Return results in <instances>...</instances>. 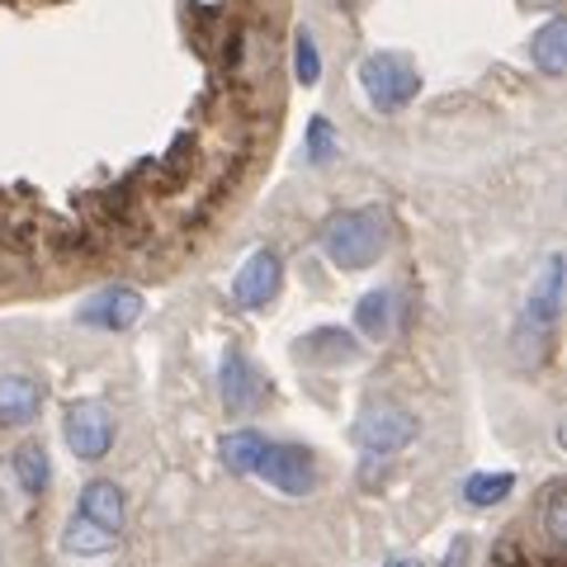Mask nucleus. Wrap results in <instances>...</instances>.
I'll list each match as a JSON object with an SVG mask.
<instances>
[{"instance_id":"10","label":"nucleus","mask_w":567,"mask_h":567,"mask_svg":"<svg viewBox=\"0 0 567 567\" xmlns=\"http://www.w3.org/2000/svg\"><path fill=\"white\" fill-rule=\"evenodd\" d=\"M558 43H563V20L548 24L539 33V43H535V58H539V66L548 71V76H563V52H558Z\"/></svg>"},{"instance_id":"8","label":"nucleus","mask_w":567,"mask_h":567,"mask_svg":"<svg viewBox=\"0 0 567 567\" xmlns=\"http://www.w3.org/2000/svg\"><path fill=\"white\" fill-rule=\"evenodd\" d=\"M39 412V388L29 379H0V421H29Z\"/></svg>"},{"instance_id":"6","label":"nucleus","mask_w":567,"mask_h":567,"mask_svg":"<svg viewBox=\"0 0 567 567\" xmlns=\"http://www.w3.org/2000/svg\"><path fill=\"white\" fill-rule=\"evenodd\" d=\"M256 468H260L265 483H275L279 492H308L312 487V464L298 450H265L260 445Z\"/></svg>"},{"instance_id":"12","label":"nucleus","mask_w":567,"mask_h":567,"mask_svg":"<svg viewBox=\"0 0 567 567\" xmlns=\"http://www.w3.org/2000/svg\"><path fill=\"white\" fill-rule=\"evenodd\" d=\"M364 327L383 331V298H369V303H364Z\"/></svg>"},{"instance_id":"7","label":"nucleus","mask_w":567,"mask_h":567,"mask_svg":"<svg viewBox=\"0 0 567 567\" xmlns=\"http://www.w3.org/2000/svg\"><path fill=\"white\" fill-rule=\"evenodd\" d=\"M275 289H279V260L270 251H260L237 275V298H241V303H251V308H260L265 298H275Z\"/></svg>"},{"instance_id":"9","label":"nucleus","mask_w":567,"mask_h":567,"mask_svg":"<svg viewBox=\"0 0 567 567\" xmlns=\"http://www.w3.org/2000/svg\"><path fill=\"white\" fill-rule=\"evenodd\" d=\"M81 516L104 525V529H118V496H114V487L110 483H95L91 492L81 496Z\"/></svg>"},{"instance_id":"11","label":"nucleus","mask_w":567,"mask_h":567,"mask_svg":"<svg viewBox=\"0 0 567 567\" xmlns=\"http://www.w3.org/2000/svg\"><path fill=\"white\" fill-rule=\"evenodd\" d=\"M293 66H298V81H303V85H312V81H317V52H312V39H308V33H298Z\"/></svg>"},{"instance_id":"5","label":"nucleus","mask_w":567,"mask_h":567,"mask_svg":"<svg viewBox=\"0 0 567 567\" xmlns=\"http://www.w3.org/2000/svg\"><path fill=\"white\" fill-rule=\"evenodd\" d=\"M66 440L81 458H100L114 440V425H110V416H104V406H95V402L76 406V412L66 416Z\"/></svg>"},{"instance_id":"14","label":"nucleus","mask_w":567,"mask_h":567,"mask_svg":"<svg viewBox=\"0 0 567 567\" xmlns=\"http://www.w3.org/2000/svg\"><path fill=\"white\" fill-rule=\"evenodd\" d=\"M0 567H6V554H0Z\"/></svg>"},{"instance_id":"13","label":"nucleus","mask_w":567,"mask_h":567,"mask_svg":"<svg viewBox=\"0 0 567 567\" xmlns=\"http://www.w3.org/2000/svg\"><path fill=\"white\" fill-rule=\"evenodd\" d=\"M327 123L322 118H312V156H327Z\"/></svg>"},{"instance_id":"4","label":"nucleus","mask_w":567,"mask_h":567,"mask_svg":"<svg viewBox=\"0 0 567 567\" xmlns=\"http://www.w3.org/2000/svg\"><path fill=\"white\" fill-rule=\"evenodd\" d=\"M364 85H369V95H374L383 110H398V104H406L416 95V71L406 66L402 58H393V52H383V58L364 62Z\"/></svg>"},{"instance_id":"2","label":"nucleus","mask_w":567,"mask_h":567,"mask_svg":"<svg viewBox=\"0 0 567 567\" xmlns=\"http://www.w3.org/2000/svg\"><path fill=\"white\" fill-rule=\"evenodd\" d=\"M487 567H563V483H548L539 511L496 539Z\"/></svg>"},{"instance_id":"3","label":"nucleus","mask_w":567,"mask_h":567,"mask_svg":"<svg viewBox=\"0 0 567 567\" xmlns=\"http://www.w3.org/2000/svg\"><path fill=\"white\" fill-rule=\"evenodd\" d=\"M327 251L336 265L346 270H364L374 265L383 251V223L374 208H360V213H341L331 227H327Z\"/></svg>"},{"instance_id":"1","label":"nucleus","mask_w":567,"mask_h":567,"mask_svg":"<svg viewBox=\"0 0 567 567\" xmlns=\"http://www.w3.org/2000/svg\"><path fill=\"white\" fill-rule=\"evenodd\" d=\"M293 0H0V308L166 284L289 118Z\"/></svg>"}]
</instances>
